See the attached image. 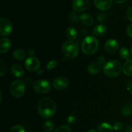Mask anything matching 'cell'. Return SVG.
Listing matches in <instances>:
<instances>
[{"label": "cell", "mask_w": 132, "mask_h": 132, "mask_svg": "<svg viewBox=\"0 0 132 132\" xmlns=\"http://www.w3.org/2000/svg\"><path fill=\"white\" fill-rule=\"evenodd\" d=\"M57 106L55 102L49 97L42 98L37 104L39 114L43 118H50L55 114Z\"/></svg>", "instance_id": "6da1fadb"}, {"label": "cell", "mask_w": 132, "mask_h": 132, "mask_svg": "<svg viewBox=\"0 0 132 132\" xmlns=\"http://www.w3.org/2000/svg\"><path fill=\"white\" fill-rule=\"evenodd\" d=\"M99 41L94 36H87L82 41L81 50L85 54L88 55L95 54L99 48Z\"/></svg>", "instance_id": "7a4b0ae2"}, {"label": "cell", "mask_w": 132, "mask_h": 132, "mask_svg": "<svg viewBox=\"0 0 132 132\" xmlns=\"http://www.w3.org/2000/svg\"><path fill=\"white\" fill-rule=\"evenodd\" d=\"M122 70V64L117 60L109 61L103 67L104 73L109 77H117L120 74Z\"/></svg>", "instance_id": "3957f363"}, {"label": "cell", "mask_w": 132, "mask_h": 132, "mask_svg": "<svg viewBox=\"0 0 132 132\" xmlns=\"http://www.w3.org/2000/svg\"><path fill=\"white\" fill-rule=\"evenodd\" d=\"M62 52L64 56L69 59L76 57L79 54V46L77 43L72 40L67 41L62 46Z\"/></svg>", "instance_id": "277c9868"}, {"label": "cell", "mask_w": 132, "mask_h": 132, "mask_svg": "<svg viewBox=\"0 0 132 132\" xmlns=\"http://www.w3.org/2000/svg\"><path fill=\"white\" fill-rule=\"evenodd\" d=\"M25 91V83L23 80L14 81L10 85V94L14 97L19 98L23 96Z\"/></svg>", "instance_id": "5b68a950"}, {"label": "cell", "mask_w": 132, "mask_h": 132, "mask_svg": "<svg viewBox=\"0 0 132 132\" xmlns=\"http://www.w3.org/2000/svg\"><path fill=\"white\" fill-rule=\"evenodd\" d=\"M34 90L39 94H45L51 90V85L46 80L40 79L36 81L33 85Z\"/></svg>", "instance_id": "8992f818"}, {"label": "cell", "mask_w": 132, "mask_h": 132, "mask_svg": "<svg viewBox=\"0 0 132 132\" xmlns=\"http://www.w3.org/2000/svg\"><path fill=\"white\" fill-rule=\"evenodd\" d=\"M12 30V24L9 18H2L0 19V34L2 36H7Z\"/></svg>", "instance_id": "52a82bcc"}, {"label": "cell", "mask_w": 132, "mask_h": 132, "mask_svg": "<svg viewBox=\"0 0 132 132\" xmlns=\"http://www.w3.org/2000/svg\"><path fill=\"white\" fill-rule=\"evenodd\" d=\"M24 66L27 70L30 72H36L39 68L40 61L37 58L35 57H30L26 60Z\"/></svg>", "instance_id": "ba28073f"}, {"label": "cell", "mask_w": 132, "mask_h": 132, "mask_svg": "<svg viewBox=\"0 0 132 132\" xmlns=\"http://www.w3.org/2000/svg\"><path fill=\"white\" fill-rule=\"evenodd\" d=\"M90 5V0H73L72 3V9L77 12L85 11Z\"/></svg>", "instance_id": "9c48e42d"}, {"label": "cell", "mask_w": 132, "mask_h": 132, "mask_svg": "<svg viewBox=\"0 0 132 132\" xmlns=\"http://www.w3.org/2000/svg\"><path fill=\"white\" fill-rule=\"evenodd\" d=\"M68 85V80L64 77H58L53 81V86L57 90L65 89Z\"/></svg>", "instance_id": "30bf717a"}, {"label": "cell", "mask_w": 132, "mask_h": 132, "mask_svg": "<svg viewBox=\"0 0 132 132\" xmlns=\"http://www.w3.org/2000/svg\"><path fill=\"white\" fill-rule=\"evenodd\" d=\"M119 43L116 39H108L105 43V45H104L105 50L108 53H110V54L116 53L119 50Z\"/></svg>", "instance_id": "8fae6325"}, {"label": "cell", "mask_w": 132, "mask_h": 132, "mask_svg": "<svg viewBox=\"0 0 132 132\" xmlns=\"http://www.w3.org/2000/svg\"><path fill=\"white\" fill-rule=\"evenodd\" d=\"M113 0H94L95 6L100 10H106L111 7Z\"/></svg>", "instance_id": "7c38bea8"}, {"label": "cell", "mask_w": 132, "mask_h": 132, "mask_svg": "<svg viewBox=\"0 0 132 132\" xmlns=\"http://www.w3.org/2000/svg\"><path fill=\"white\" fill-rule=\"evenodd\" d=\"M11 47V41L9 38L2 37L0 39V52L1 54L7 52Z\"/></svg>", "instance_id": "4fadbf2b"}, {"label": "cell", "mask_w": 132, "mask_h": 132, "mask_svg": "<svg viewBox=\"0 0 132 132\" xmlns=\"http://www.w3.org/2000/svg\"><path fill=\"white\" fill-rule=\"evenodd\" d=\"M79 21L86 27H91L94 24V21L92 17L89 14H82L79 15Z\"/></svg>", "instance_id": "5bb4252c"}, {"label": "cell", "mask_w": 132, "mask_h": 132, "mask_svg": "<svg viewBox=\"0 0 132 132\" xmlns=\"http://www.w3.org/2000/svg\"><path fill=\"white\" fill-rule=\"evenodd\" d=\"M10 70H11V72L13 74V76H15V77H18V78L23 77L24 73L23 68L18 64H13L11 67Z\"/></svg>", "instance_id": "9a60e30c"}, {"label": "cell", "mask_w": 132, "mask_h": 132, "mask_svg": "<svg viewBox=\"0 0 132 132\" xmlns=\"http://www.w3.org/2000/svg\"><path fill=\"white\" fill-rule=\"evenodd\" d=\"M87 70L88 72L91 74H97L101 70V65L98 62H93L89 64Z\"/></svg>", "instance_id": "2e32d148"}, {"label": "cell", "mask_w": 132, "mask_h": 132, "mask_svg": "<svg viewBox=\"0 0 132 132\" xmlns=\"http://www.w3.org/2000/svg\"><path fill=\"white\" fill-rule=\"evenodd\" d=\"M107 32V27L104 24H97L93 28L92 33L96 36H102Z\"/></svg>", "instance_id": "e0dca14e"}, {"label": "cell", "mask_w": 132, "mask_h": 132, "mask_svg": "<svg viewBox=\"0 0 132 132\" xmlns=\"http://www.w3.org/2000/svg\"><path fill=\"white\" fill-rule=\"evenodd\" d=\"M122 72L126 76L132 77V59L126 61L122 67Z\"/></svg>", "instance_id": "ac0fdd59"}, {"label": "cell", "mask_w": 132, "mask_h": 132, "mask_svg": "<svg viewBox=\"0 0 132 132\" xmlns=\"http://www.w3.org/2000/svg\"><path fill=\"white\" fill-rule=\"evenodd\" d=\"M98 132H112L113 130V126L107 122H102L97 126Z\"/></svg>", "instance_id": "d6986e66"}, {"label": "cell", "mask_w": 132, "mask_h": 132, "mask_svg": "<svg viewBox=\"0 0 132 132\" xmlns=\"http://www.w3.org/2000/svg\"><path fill=\"white\" fill-rule=\"evenodd\" d=\"M66 36L70 40L76 39L77 37V31L73 27H69L66 30Z\"/></svg>", "instance_id": "ffe728a7"}, {"label": "cell", "mask_w": 132, "mask_h": 132, "mask_svg": "<svg viewBox=\"0 0 132 132\" xmlns=\"http://www.w3.org/2000/svg\"><path fill=\"white\" fill-rule=\"evenodd\" d=\"M13 57L16 60H23L26 56V54L24 51L22 49H17L13 52Z\"/></svg>", "instance_id": "44dd1931"}, {"label": "cell", "mask_w": 132, "mask_h": 132, "mask_svg": "<svg viewBox=\"0 0 132 132\" xmlns=\"http://www.w3.org/2000/svg\"><path fill=\"white\" fill-rule=\"evenodd\" d=\"M122 114L125 116H130L132 115V103H128L125 104L121 109Z\"/></svg>", "instance_id": "7402d4cb"}, {"label": "cell", "mask_w": 132, "mask_h": 132, "mask_svg": "<svg viewBox=\"0 0 132 132\" xmlns=\"http://www.w3.org/2000/svg\"><path fill=\"white\" fill-rule=\"evenodd\" d=\"M119 55L122 59H129L130 57V52L128 49L126 47H122L119 50Z\"/></svg>", "instance_id": "603a6c76"}, {"label": "cell", "mask_w": 132, "mask_h": 132, "mask_svg": "<svg viewBox=\"0 0 132 132\" xmlns=\"http://www.w3.org/2000/svg\"><path fill=\"white\" fill-rule=\"evenodd\" d=\"M54 125L52 121H46L43 124V129L46 132H51L54 130Z\"/></svg>", "instance_id": "cb8c5ba5"}, {"label": "cell", "mask_w": 132, "mask_h": 132, "mask_svg": "<svg viewBox=\"0 0 132 132\" xmlns=\"http://www.w3.org/2000/svg\"><path fill=\"white\" fill-rule=\"evenodd\" d=\"M69 19L72 23H76L79 21V16L77 15V14L76 12H71L69 14Z\"/></svg>", "instance_id": "d4e9b609"}, {"label": "cell", "mask_w": 132, "mask_h": 132, "mask_svg": "<svg viewBox=\"0 0 132 132\" xmlns=\"http://www.w3.org/2000/svg\"><path fill=\"white\" fill-rule=\"evenodd\" d=\"M7 71V67H6V63H5L3 59H1L0 61V75L3 76Z\"/></svg>", "instance_id": "484cf974"}, {"label": "cell", "mask_w": 132, "mask_h": 132, "mask_svg": "<svg viewBox=\"0 0 132 132\" xmlns=\"http://www.w3.org/2000/svg\"><path fill=\"white\" fill-rule=\"evenodd\" d=\"M54 132H71V129L68 125H63L59 126Z\"/></svg>", "instance_id": "4316f807"}, {"label": "cell", "mask_w": 132, "mask_h": 132, "mask_svg": "<svg viewBox=\"0 0 132 132\" xmlns=\"http://www.w3.org/2000/svg\"><path fill=\"white\" fill-rule=\"evenodd\" d=\"M10 132H25V130L21 125H15L10 128Z\"/></svg>", "instance_id": "83f0119b"}, {"label": "cell", "mask_w": 132, "mask_h": 132, "mask_svg": "<svg viewBox=\"0 0 132 132\" xmlns=\"http://www.w3.org/2000/svg\"><path fill=\"white\" fill-rule=\"evenodd\" d=\"M57 61L56 60H52L49 61L46 64V68L48 70L54 69L57 67Z\"/></svg>", "instance_id": "f1b7e54d"}, {"label": "cell", "mask_w": 132, "mask_h": 132, "mask_svg": "<svg viewBox=\"0 0 132 132\" xmlns=\"http://www.w3.org/2000/svg\"><path fill=\"white\" fill-rule=\"evenodd\" d=\"M107 16L104 13H100L97 15V20L100 23H104L106 21Z\"/></svg>", "instance_id": "f546056e"}, {"label": "cell", "mask_w": 132, "mask_h": 132, "mask_svg": "<svg viewBox=\"0 0 132 132\" xmlns=\"http://www.w3.org/2000/svg\"><path fill=\"white\" fill-rule=\"evenodd\" d=\"M122 128H123V125H122V123L121 122H119V121H117V122H116L114 124H113V130H116V131H121V130L122 129Z\"/></svg>", "instance_id": "4dcf8cb0"}, {"label": "cell", "mask_w": 132, "mask_h": 132, "mask_svg": "<svg viewBox=\"0 0 132 132\" xmlns=\"http://www.w3.org/2000/svg\"><path fill=\"white\" fill-rule=\"evenodd\" d=\"M75 122H76V117L74 116H70L67 119V122H68V125H73L75 123Z\"/></svg>", "instance_id": "1f68e13d"}, {"label": "cell", "mask_w": 132, "mask_h": 132, "mask_svg": "<svg viewBox=\"0 0 132 132\" xmlns=\"http://www.w3.org/2000/svg\"><path fill=\"white\" fill-rule=\"evenodd\" d=\"M126 17L129 21H132V6L128 9L127 12H126Z\"/></svg>", "instance_id": "d6a6232c"}, {"label": "cell", "mask_w": 132, "mask_h": 132, "mask_svg": "<svg viewBox=\"0 0 132 132\" xmlns=\"http://www.w3.org/2000/svg\"><path fill=\"white\" fill-rule=\"evenodd\" d=\"M126 33H127L128 36L132 38V23L130 24L128 27H127V29H126Z\"/></svg>", "instance_id": "836d02e7"}, {"label": "cell", "mask_w": 132, "mask_h": 132, "mask_svg": "<svg viewBox=\"0 0 132 132\" xmlns=\"http://www.w3.org/2000/svg\"><path fill=\"white\" fill-rule=\"evenodd\" d=\"M97 62L99 63V64L101 65V64H104V63H106V59L103 56H100L98 57L97 59Z\"/></svg>", "instance_id": "e575fe53"}, {"label": "cell", "mask_w": 132, "mask_h": 132, "mask_svg": "<svg viewBox=\"0 0 132 132\" xmlns=\"http://www.w3.org/2000/svg\"><path fill=\"white\" fill-rule=\"evenodd\" d=\"M28 54L30 57H33L34 54V50L33 49H28Z\"/></svg>", "instance_id": "d590c367"}, {"label": "cell", "mask_w": 132, "mask_h": 132, "mask_svg": "<svg viewBox=\"0 0 132 132\" xmlns=\"http://www.w3.org/2000/svg\"><path fill=\"white\" fill-rule=\"evenodd\" d=\"M81 34H82L83 36H86V35L88 34V32L87 31V30L85 29V28H82V29L81 30Z\"/></svg>", "instance_id": "8d00e7d4"}, {"label": "cell", "mask_w": 132, "mask_h": 132, "mask_svg": "<svg viewBox=\"0 0 132 132\" xmlns=\"http://www.w3.org/2000/svg\"><path fill=\"white\" fill-rule=\"evenodd\" d=\"M126 132H132V126L128 125L126 128Z\"/></svg>", "instance_id": "74e56055"}, {"label": "cell", "mask_w": 132, "mask_h": 132, "mask_svg": "<svg viewBox=\"0 0 132 132\" xmlns=\"http://www.w3.org/2000/svg\"><path fill=\"white\" fill-rule=\"evenodd\" d=\"M113 1L116 3H125L127 0H113Z\"/></svg>", "instance_id": "f35d334b"}, {"label": "cell", "mask_w": 132, "mask_h": 132, "mask_svg": "<svg viewBox=\"0 0 132 132\" xmlns=\"http://www.w3.org/2000/svg\"><path fill=\"white\" fill-rule=\"evenodd\" d=\"M88 132H98V131H96V130H90V131H88Z\"/></svg>", "instance_id": "ab89813d"}, {"label": "cell", "mask_w": 132, "mask_h": 132, "mask_svg": "<svg viewBox=\"0 0 132 132\" xmlns=\"http://www.w3.org/2000/svg\"><path fill=\"white\" fill-rule=\"evenodd\" d=\"M130 52H131V55H132V46H131V50H130Z\"/></svg>", "instance_id": "60d3db41"}, {"label": "cell", "mask_w": 132, "mask_h": 132, "mask_svg": "<svg viewBox=\"0 0 132 132\" xmlns=\"http://www.w3.org/2000/svg\"><path fill=\"white\" fill-rule=\"evenodd\" d=\"M118 132H119V131H118Z\"/></svg>", "instance_id": "b9f144b4"}]
</instances>
